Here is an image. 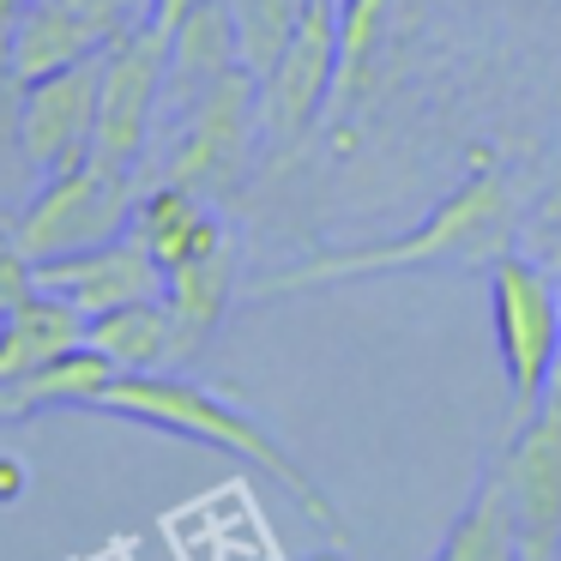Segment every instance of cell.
<instances>
[{
  "instance_id": "obj_1",
  "label": "cell",
  "mask_w": 561,
  "mask_h": 561,
  "mask_svg": "<svg viewBox=\"0 0 561 561\" xmlns=\"http://www.w3.org/2000/svg\"><path fill=\"white\" fill-rule=\"evenodd\" d=\"M513 248V182L489 163H477L416 230L387 236L363 248H327L296 266L272 272L254 284L260 302L296 290H327V284H356V278H387V272H423V266H489L495 254Z\"/></svg>"
},
{
  "instance_id": "obj_2",
  "label": "cell",
  "mask_w": 561,
  "mask_h": 561,
  "mask_svg": "<svg viewBox=\"0 0 561 561\" xmlns=\"http://www.w3.org/2000/svg\"><path fill=\"white\" fill-rule=\"evenodd\" d=\"M98 411L122 416V423H139V428H158V435L199 440V447H218V453H230V459L254 465V471H266L278 489H290V501L314 525H327L332 537H344V513L332 507V495L296 465V453L284 447L254 411L230 404L224 392L199 387V380H182V375H115V387L103 392Z\"/></svg>"
},
{
  "instance_id": "obj_3",
  "label": "cell",
  "mask_w": 561,
  "mask_h": 561,
  "mask_svg": "<svg viewBox=\"0 0 561 561\" xmlns=\"http://www.w3.org/2000/svg\"><path fill=\"white\" fill-rule=\"evenodd\" d=\"M489 314H495V351L507 368V404L513 423L543 404L549 368L561 344V278L525 254H495L489 260Z\"/></svg>"
},
{
  "instance_id": "obj_4",
  "label": "cell",
  "mask_w": 561,
  "mask_h": 561,
  "mask_svg": "<svg viewBox=\"0 0 561 561\" xmlns=\"http://www.w3.org/2000/svg\"><path fill=\"white\" fill-rule=\"evenodd\" d=\"M134 175L110 170V163L85 158L61 175H43V187L31 194V206L19 211L13 242L31 266L61 254H85V248H103L115 236H127L134 224Z\"/></svg>"
},
{
  "instance_id": "obj_5",
  "label": "cell",
  "mask_w": 561,
  "mask_h": 561,
  "mask_svg": "<svg viewBox=\"0 0 561 561\" xmlns=\"http://www.w3.org/2000/svg\"><path fill=\"white\" fill-rule=\"evenodd\" d=\"M175 122H182V134H175V146H170L163 182L194 187L199 199L230 194V187L248 175V158H254V139H260V85H254V73H230L199 103H187Z\"/></svg>"
},
{
  "instance_id": "obj_6",
  "label": "cell",
  "mask_w": 561,
  "mask_h": 561,
  "mask_svg": "<svg viewBox=\"0 0 561 561\" xmlns=\"http://www.w3.org/2000/svg\"><path fill=\"white\" fill-rule=\"evenodd\" d=\"M163 73H170V31L158 25L103 49L98 134H91V158L98 163H110L122 175H134L146 163L151 122H158V103H163Z\"/></svg>"
},
{
  "instance_id": "obj_7",
  "label": "cell",
  "mask_w": 561,
  "mask_h": 561,
  "mask_svg": "<svg viewBox=\"0 0 561 561\" xmlns=\"http://www.w3.org/2000/svg\"><path fill=\"white\" fill-rule=\"evenodd\" d=\"M339 85V0H308L296 37L260 79V134L290 146L327 115Z\"/></svg>"
},
{
  "instance_id": "obj_8",
  "label": "cell",
  "mask_w": 561,
  "mask_h": 561,
  "mask_svg": "<svg viewBox=\"0 0 561 561\" xmlns=\"http://www.w3.org/2000/svg\"><path fill=\"white\" fill-rule=\"evenodd\" d=\"M519 525V561H561V411L537 404L495 465Z\"/></svg>"
},
{
  "instance_id": "obj_9",
  "label": "cell",
  "mask_w": 561,
  "mask_h": 561,
  "mask_svg": "<svg viewBox=\"0 0 561 561\" xmlns=\"http://www.w3.org/2000/svg\"><path fill=\"white\" fill-rule=\"evenodd\" d=\"M98 79H103V55L25 85L19 158H25L31 170L61 175V170H73V163L91 158V134H98Z\"/></svg>"
},
{
  "instance_id": "obj_10",
  "label": "cell",
  "mask_w": 561,
  "mask_h": 561,
  "mask_svg": "<svg viewBox=\"0 0 561 561\" xmlns=\"http://www.w3.org/2000/svg\"><path fill=\"white\" fill-rule=\"evenodd\" d=\"M37 272V290L43 296H61L73 314L98 320L110 308L127 302H151L163 296V266L134 242V236H115L103 248H85V254H61V260H43Z\"/></svg>"
},
{
  "instance_id": "obj_11",
  "label": "cell",
  "mask_w": 561,
  "mask_h": 561,
  "mask_svg": "<svg viewBox=\"0 0 561 561\" xmlns=\"http://www.w3.org/2000/svg\"><path fill=\"white\" fill-rule=\"evenodd\" d=\"M127 236H134L163 272H175V266H187V260L211 254L230 230L218 224L211 199H199L194 187L158 182V187H146V194L134 199V224H127Z\"/></svg>"
},
{
  "instance_id": "obj_12",
  "label": "cell",
  "mask_w": 561,
  "mask_h": 561,
  "mask_svg": "<svg viewBox=\"0 0 561 561\" xmlns=\"http://www.w3.org/2000/svg\"><path fill=\"white\" fill-rule=\"evenodd\" d=\"M236 266H242L236 236H224L211 254L163 272V302H170V320H175V363L199 356L206 339L224 327V314H230V302H236Z\"/></svg>"
},
{
  "instance_id": "obj_13",
  "label": "cell",
  "mask_w": 561,
  "mask_h": 561,
  "mask_svg": "<svg viewBox=\"0 0 561 561\" xmlns=\"http://www.w3.org/2000/svg\"><path fill=\"white\" fill-rule=\"evenodd\" d=\"M230 73H242V55H236V31H230V13L224 0H206L182 25L170 31V73H163V103L175 115L187 103H199L211 85H224Z\"/></svg>"
},
{
  "instance_id": "obj_14",
  "label": "cell",
  "mask_w": 561,
  "mask_h": 561,
  "mask_svg": "<svg viewBox=\"0 0 561 561\" xmlns=\"http://www.w3.org/2000/svg\"><path fill=\"white\" fill-rule=\"evenodd\" d=\"M98 55H103L98 31H91L67 0H31L25 13H19V25L7 31V67H13L25 85L61 73V67L98 61Z\"/></svg>"
},
{
  "instance_id": "obj_15",
  "label": "cell",
  "mask_w": 561,
  "mask_h": 561,
  "mask_svg": "<svg viewBox=\"0 0 561 561\" xmlns=\"http://www.w3.org/2000/svg\"><path fill=\"white\" fill-rule=\"evenodd\" d=\"M79 344H85V314H73L61 296L31 290L13 314L0 320V387L37 375V368H49L55 356L79 351Z\"/></svg>"
},
{
  "instance_id": "obj_16",
  "label": "cell",
  "mask_w": 561,
  "mask_h": 561,
  "mask_svg": "<svg viewBox=\"0 0 561 561\" xmlns=\"http://www.w3.org/2000/svg\"><path fill=\"white\" fill-rule=\"evenodd\" d=\"M85 344L115 368V375H163L175 368V320L170 302L151 296V302H127L110 314L85 320Z\"/></svg>"
},
{
  "instance_id": "obj_17",
  "label": "cell",
  "mask_w": 561,
  "mask_h": 561,
  "mask_svg": "<svg viewBox=\"0 0 561 561\" xmlns=\"http://www.w3.org/2000/svg\"><path fill=\"white\" fill-rule=\"evenodd\" d=\"M435 561H519V525H513V501L495 471L477 483L471 507L459 513Z\"/></svg>"
},
{
  "instance_id": "obj_18",
  "label": "cell",
  "mask_w": 561,
  "mask_h": 561,
  "mask_svg": "<svg viewBox=\"0 0 561 561\" xmlns=\"http://www.w3.org/2000/svg\"><path fill=\"white\" fill-rule=\"evenodd\" d=\"M19 387H25V399H31V416L37 411H98L103 392L115 387V368L103 363L91 344H79V351L55 356L49 368L25 375Z\"/></svg>"
},
{
  "instance_id": "obj_19",
  "label": "cell",
  "mask_w": 561,
  "mask_h": 561,
  "mask_svg": "<svg viewBox=\"0 0 561 561\" xmlns=\"http://www.w3.org/2000/svg\"><path fill=\"white\" fill-rule=\"evenodd\" d=\"M308 0H224L236 31V55H242V73H254V85L272 73V61L284 55V43L296 37Z\"/></svg>"
},
{
  "instance_id": "obj_20",
  "label": "cell",
  "mask_w": 561,
  "mask_h": 561,
  "mask_svg": "<svg viewBox=\"0 0 561 561\" xmlns=\"http://www.w3.org/2000/svg\"><path fill=\"white\" fill-rule=\"evenodd\" d=\"M380 37H387V0H339V85H332V110H351L363 98Z\"/></svg>"
},
{
  "instance_id": "obj_21",
  "label": "cell",
  "mask_w": 561,
  "mask_h": 561,
  "mask_svg": "<svg viewBox=\"0 0 561 561\" xmlns=\"http://www.w3.org/2000/svg\"><path fill=\"white\" fill-rule=\"evenodd\" d=\"M67 7L98 31V43L110 49V43H122V37H134V31L151 25V7H158V0H67Z\"/></svg>"
},
{
  "instance_id": "obj_22",
  "label": "cell",
  "mask_w": 561,
  "mask_h": 561,
  "mask_svg": "<svg viewBox=\"0 0 561 561\" xmlns=\"http://www.w3.org/2000/svg\"><path fill=\"white\" fill-rule=\"evenodd\" d=\"M37 290V272H31V260L19 254V242L13 236H0V320L13 314L25 296Z\"/></svg>"
},
{
  "instance_id": "obj_23",
  "label": "cell",
  "mask_w": 561,
  "mask_h": 561,
  "mask_svg": "<svg viewBox=\"0 0 561 561\" xmlns=\"http://www.w3.org/2000/svg\"><path fill=\"white\" fill-rule=\"evenodd\" d=\"M19 110H25V79L13 67H0V151L19 146Z\"/></svg>"
},
{
  "instance_id": "obj_24",
  "label": "cell",
  "mask_w": 561,
  "mask_h": 561,
  "mask_svg": "<svg viewBox=\"0 0 561 561\" xmlns=\"http://www.w3.org/2000/svg\"><path fill=\"white\" fill-rule=\"evenodd\" d=\"M194 7H206V0H158V7H151V25H158V31H175L187 13H194Z\"/></svg>"
},
{
  "instance_id": "obj_25",
  "label": "cell",
  "mask_w": 561,
  "mask_h": 561,
  "mask_svg": "<svg viewBox=\"0 0 561 561\" xmlns=\"http://www.w3.org/2000/svg\"><path fill=\"white\" fill-rule=\"evenodd\" d=\"M25 416H31L25 387H19V380H13V387H0V423H25Z\"/></svg>"
},
{
  "instance_id": "obj_26",
  "label": "cell",
  "mask_w": 561,
  "mask_h": 561,
  "mask_svg": "<svg viewBox=\"0 0 561 561\" xmlns=\"http://www.w3.org/2000/svg\"><path fill=\"white\" fill-rule=\"evenodd\" d=\"M19 489H25V471H19V459H0V501H13Z\"/></svg>"
},
{
  "instance_id": "obj_27",
  "label": "cell",
  "mask_w": 561,
  "mask_h": 561,
  "mask_svg": "<svg viewBox=\"0 0 561 561\" xmlns=\"http://www.w3.org/2000/svg\"><path fill=\"white\" fill-rule=\"evenodd\" d=\"M25 7H31V0H0V37L19 25V13H25Z\"/></svg>"
},
{
  "instance_id": "obj_28",
  "label": "cell",
  "mask_w": 561,
  "mask_h": 561,
  "mask_svg": "<svg viewBox=\"0 0 561 561\" xmlns=\"http://www.w3.org/2000/svg\"><path fill=\"white\" fill-rule=\"evenodd\" d=\"M543 404L561 411V344H556V368H549V387H543Z\"/></svg>"
},
{
  "instance_id": "obj_29",
  "label": "cell",
  "mask_w": 561,
  "mask_h": 561,
  "mask_svg": "<svg viewBox=\"0 0 561 561\" xmlns=\"http://www.w3.org/2000/svg\"><path fill=\"white\" fill-rule=\"evenodd\" d=\"M0 67H7V37H0Z\"/></svg>"
}]
</instances>
